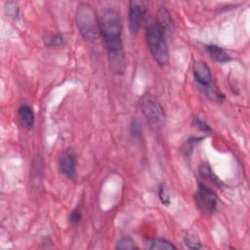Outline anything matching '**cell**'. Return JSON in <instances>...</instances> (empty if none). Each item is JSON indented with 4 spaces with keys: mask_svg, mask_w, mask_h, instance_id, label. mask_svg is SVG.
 Instances as JSON below:
<instances>
[{
    "mask_svg": "<svg viewBox=\"0 0 250 250\" xmlns=\"http://www.w3.org/2000/svg\"><path fill=\"white\" fill-rule=\"evenodd\" d=\"M101 36L105 44L108 62L116 74H123L126 68L125 53L122 41V21L120 14L115 9H106L100 18Z\"/></svg>",
    "mask_w": 250,
    "mask_h": 250,
    "instance_id": "cell-1",
    "label": "cell"
},
{
    "mask_svg": "<svg viewBox=\"0 0 250 250\" xmlns=\"http://www.w3.org/2000/svg\"><path fill=\"white\" fill-rule=\"evenodd\" d=\"M75 21L79 33L86 41L94 42L101 36L100 19L90 4L80 3L77 6Z\"/></svg>",
    "mask_w": 250,
    "mask_h": 250,
    "instance_id": "cell-2",
    "label": "cell"
},
{
    "mask_svg": "<svg viewBox=\"0 0 250 250\" xmlns=\"http://www.w3.org/2000/svg\"><path fill=\"white\" fill-rule=\"evenodd\" d=\"M146 39L154 61L159 65L167 64L169 62V49L165 40V32L156 21L150 22L146 26Z\"/></svg>",
    "mask_w": 250,
    "mask_h": 250,
    "instance_id": "cell-3",
    "label": "cell"
},
{
    "mask_svg": "<svg viewBox=\"0 0 250 250\" xmlns=\"http://www.w3.org/2000/svg\"><path fill=\"white\" fill-rule=\"evenodd\" d=\"M192 72L198 88L209 100L214 102H222L224 100V95L218 89L215 80L213 79L210 67L205 62H194Z\"/></svg>",
    "mask_w": 250,
    "mask_h": 250,
    "instance_id": "cell-4",
    "label": "cell"
},
{
    "mask_svg": "<svg viewBox=\"0 0 250 250\" xmlns=\"http://www.w3.org/2000/svg\"><path fill=\"white\" fill-rule=\"evenodd\" d=\"M141 109L147 123L154 129H160L165 124V111L161 104L151 95L146 94L141 99Z\"/></svg>",
    "mask_w": 250,
    "mask_h": 250,
    "instance_id": "cell-5",
    "label": "cell"
},
{
    "mask_svg": "<svg viewBox=\"0 0 250 250\" xmlns=\"http://www.w3.org/2000/svg\"><path fill=\"white\" fill-rule=\"evenodd\" d=\"M194 202L201 212L205 214H212L218 208L219 197L212 188L203 183H198L194 193Z\"/></svg>",
    "mask_w": 250,
    "mask_h": 250,
    "instance_id": "cell-6",
    "label": "cell"
},
{
    "mask_svg": "<svg viewBox=\"0 0 250 250\" xmlns=\"http://www.w3.org/2000/svg\"><path fill=\"white\" fill-rule=\"evenodd\" d=\"M146 15V7L142 1H130L128 9V23L132 33H138Z\"/></svg>",
    "mask_w": 250,
    "mask_h": 250,
    "instance_id": "cell-7",
    "label": "cell"
},
{
    "mask_svg": "<svg viewBox=\"0 0 250 250\" xmlns=\"http://www.w3.org/2000/svg\"><path fill=\"white\" fill-rule=\"evenodd\" d=\"M76 156L72 149L68 148L62 152L59 159V171L65 178L73 180L76 176Z\"/></svg>",
    "mask_w": 250,
    "mask_h": 250,
    "instance_id": "cell-8",
    "label": "cell"
},
{
    "mask_svg": "<svg viewBox=\"0 0 250 250\" xmlns=\"http://www.w3.org/2000/svg\"><path fill=\"white\" fill-rule=\"evenodd\" d=\"M18 119L20 124L26 130H30L34 126L35 116L31 106L28 104H21L18 109Z\"/></svg>",
    "mask_w": 250,
    "mask_h": 250,
    "instance_id": "cell-9",
    "label": "cell"
},
{
    "mask_svg": "<svg viewBox=\"0 0 250 250\" xmlns=\"http://www.w3.org/2000/svg\"><path fill=\"white\" fill-rule=\"evenodd\" d=\"M205 49L208 52V54L210 55V57H212L215 61H217L219 62H222V63L229 62L231 60L229 55L223 48H221L217 45H213V44L206 45Z\"/></svg>",
    "mask_w": 250,
    "mask_h": 250,
    "instance_id": "cell-10",
    "label": "cell"
},
{
    "mask_svg": "<svg viewBox=\"0 0 250 250\" xmlns=\"http://www.w3.org/2000/svg\"><path fill=\"white\" fill-rule=\"evenodd\" d=\"M157 16H158V21L156 22L160 25V27L163 29V31L164 32L166 30L172 31L173 27H174V24H173V21H172L171 15L168 12V10L165 7H161L158 10Z\"/></svg>",
    "mask_w": 250,
    "mask_h": 250,
    "instance_id": "cell-11",
    "label": "cell"
},
{
    "mask_svg": "<svg viewBox=\"0 0 250 250\" xmlns=\"http://www.w3.org/2000/svg\"><path fill=\"white\" fill-rule=\"evenodd\" d=\"M146 248L151 250H170V249H176L177 247L169 240H166L163 238H156V239H151L147 241Z\"/></svg>",
    "mask_w": 250,
    "mask_h": 250,
    "instance_id": "cell-12",
    "label": "cell"
},
{
    "mask_svg": "<svg viewBox=\"0 0 250 250\" xmlns=\"http://www.w3.org/2000/svg\"><path fill=\"white\" fill-rule=\"evenodd\" d=\"M199 175L201 176L202 179L216 185V186H220L221 185V181L220 179L216 176V174L212 171L211 167L204 163V164H201L200 167H199Z\"/></svg>",
    "mask_w": 250,
    "mask_h": 250,
    "instance_id": "cell-13",
    "label": "cell"
},
{
    "mask_svg": "<svg viewBox=\"0 0 250 250\" xmlns=\"http://www.w3.org/2000/svg\"><path fill=\"white\" fill-rule=\"evenodd\" d=\"M45 44L50 48H58L62 47L64 44V38L61 33L50 34L45 39Z\"/></svg>",
    "mask_w": 250,
    "mask_h": 250,
    "instance_id": "cell-14",
    "label": "cell"
},
{
    "mask_svg": "<svg viewBox=\"0 0 250 250\" xmlns=\"http://www.w3.org/2000/svg\"><path fill=\"white\" fill-rule=\"evenodd\" d=\"M184 242L186 246L189 249H200L202 248V244L200 242L199 237L196 235V233L188 232L184 237Z\"/></svg>",
    "mask_w": 250,
    "mask_h": 250,
    "instance_id": "cell-15",
    "label": "cell"
},
{
    "mask_svg": "<svg viewBox=\"0 0 250 250\" xmlns=\"http://www.w3.org/2000/svg\"><path fill=\"white\" fill-rule=\"evenodd\" d=\"M116 248L117 249H129V250H132V249H137V245L135 244L134 240L130 237H123L121 238L117 244H116Z\"/></svg>",
    "mask_w": 250,
    "mask_h": 250,
    "instance_id": "cell-16",
    "label": "cell"
},
{
    "mask_svg": "<svg viewBox=\"0 0 250 250\" xmlns=\"http://www.w3.org/2000/svg\"><path fill=\"white\" fill-rule=\"evenodd\" d=\"M192 125L197 128L199 131H202L204 133H210L211 132V128L209 127V125L206 123V121L204 119L199 118L198 116L193 117V121H192Z\"/></svg>",
    "mask_w": 250,
    "mask_h": 250,
    "instance_id": "cell-17",
    "label": "cell"
},
{
    "mask_svg": "<svg viewBox=\"0 0 250 250\" xmlns=\"http://www.w3.org/2000/svg\"><path fill=\"white\" fill-rule=\"evenodd\" d=\"M158 196L162 202L163 205H169L170 203V195L168 192V189L164 185H160L158 188Z\"/></svg>",
    "mask_w": 250,
    "mask_h": 250,
    "instance_id": "cell-18",
    "label": "cell"
},
{
    "mask_svg": "<svg viewBox=\"0 0 250 250\" xmlns=\"http://www.w3.org/2000/svg\"><path fill=\"white\" fill-rule=\"evenodd\" d=\"M82 218V211H81V208L80 207H76L75 209H73L71 211V213L69 214V217H68V221H69V224L71 225H76L80 222Z\"/></svg>",
    "mask_w": 250,
    "mask_h": 250,
    "instance_id": "cell-19",
    "label": "cell"
}]
</instances>
